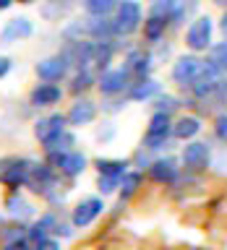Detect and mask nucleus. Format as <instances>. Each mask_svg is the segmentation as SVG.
<instances>
[{
  "mask_svg": "<svg viewBox=\"0 0 227 250\" xmlns=\"http://www.w3.org/2000/svg\"><path fill=\"white\" fill-rule=\"evenodd\" d=\"M211 3L219 5V8H225V11H227V0H211Z\"/></svg>",
  "mask_w": 227,
  "mask_h": 250,
  "instance_id": "37998d69",
  "label": "nucleus"
},
{
  "mask_svg": "<svg viewBox=\"0 0 227 250\" xmlns=\"http://www.w3.org/2000/svg\"><path fill=\"white\" fill-rule=\"evenodd\" d=\"M209 60L214 62V65L222 70V73H227V39H225V42H219V44H211Z\"/></svg>",
  "mask_w": 227,
  "mask_h": 250,
  "instance_id": "2f4dec72",
  "label": "nucleus"
},
{
  "mask_svg": "<svg viewBox=\"0 0 227 250\" xmlns=\"http://www.w3.org/2000/svg\"><path fill=\"white\" fill-rule=\"evenodd\" d=\"M180 5H183V0H152L149 13H152V16H159V19H164L167 23H178V19H180Z\"/></svg>",
  "mask_w": 227,
  "mask_h": 250,
  "instance_id": "5701e85b",
  "label": "nucleus"
},
{
  "mask_svg": "<svg viewBox=\"0 0 227 250\" xmlns=\"http://www.w3.org/2000/svg\"><path fill=\"white\" fill-rule=\"evenodd\" d=\"M91 83H94V76H91V70L89 68H81V70H76L73 78H70V91L73 94H81L86 89H91Z\"/></svg>",
  "mask_w": 227,
  "mask_h": 250,
  "instance_id": "c85d7f7f",
  "label": "nucleus"
},
{
  "mask_svg": "<svg viewBox=\"0 0 227 250\" xmlns=\"http://www.w3.org/2000/svg\"><path fill=\"white\" fill-rule=\"evenodd\" d=\"M172 136V120L164 112H154L152 120L146 125V136H144V148L146 151H157V148L167 146V141Z\"/></svg>",
  "mask_w": 227,
  "mask_h": 250,
  "instance_id": "20e7f679",
  "label": "nucleus"
},
{
  "mask_svg": "<svg viewBox=\"0 0 227 250\" xmlns=\"http://www.w3.org/2000/svg\"><path fill=\"white\" fill-rule=\"evenodd\" d=\"M125 68L131 70V76L144 78V76H149V70L154 68V55L146 52L144 47H136V50H131L125 55Z\"/></svg>",
  "mask_w": 227,
  "mask_h": 250,
  "instance_id": "aec40b11",
  "label": "nucleus"
},
{
  "mask_svg": "<svg viewBox=\"0 0 227 250\" xmlns=\"http://www.w3.org/2000/svg\"><path fill=\"white\" fill-rule=\"evenodd\" d=\"M78 3H81V0H42L39 16H42L45 21H63L76 11Z\"/></svg>",
  "mask_w": 227,
  "mask_h": 250,
  "instance_id": "f3484780",
  "label": "nucleus"
},
{
  "mask_svg": "<svg viewBox=\"0 0 227 250\" xmlns=\"http://www.w3.org/2000/svg\"><path fill=\"white\" fill-rule=\"evenodd\" d=\"M34 250H60V242L47 237V240H39L37 245H34Z\"/></svg>",
  "mask_w": 227,
  "mask_h": 250,
  "instance_id": "c9c22d12",
  "label": "nucleus"
},
{
  "mask_svg": "<svg viewBox=\"0 0 227 250\" xmlns=\"http://www.w3.org/2000/svg\"><path fill=\"white\" fill-rule=\"evenodd\" d=\"M34 34V23H31L26 16H16V19L5 21L3 31H0V44H16V42H23Z\"/></svg>",
  "mask_w": 227,
  "mask_h": 250,
  "instance_id": "f8f14e48",
  "label": "nucleus"
},
{
  "mask_svg": "<svg viewBox=\"0 0 227 250\" xmlns=\"http://www.w3.org/2000/svg\"><path fill=\"white\" fill-rule=\"evenodd\" d=\"M180 107V102L172 97V94H157L154 97V112H164V115H170V112H175V109Z\"/></svg>",
  "mask_w": 227,
  "mask_h": 250,
  "instance_id": "7c9ffc66",
  "label": "nucleus"
},
{
  "mask_svg": "<svg viewBox=\"0 0 227 250\" xmlns=\"http://www.w3.org/2000/svg\"><path fill=\"white\" fill-rule=\"evenodd\" d=\"M102 211H105L102 198H84L81 203H76L73 214H70V224H73L76 229H84V227H89Z\"/></svg>",
  "mask_w": 227,
  "mask_h": 250,
  "instance_id": "4468645a",
  "label": "nucleus"
},
{
  "mask_svg": "<svg viewBox=\"0 0 227 250\" xmlns=\"http://www.w3.org/2000/svg\"><path fill=\"white\" fill-rule=\"evenodd\" d=\"M47 162L52 164L60 175L66 177H78L81 172L86 169V156L81 151H55V154H47Z\"/></svg>",
  "mask_w": 227,
  "mask_h": 250,
  "instance_id": "0eeeda50",
  "label": "nucleus"
},
{
  "mask_svg": "<svg viewBox=\"0 0 227 250\" xmlns=\"http://www.w3.org/2000/svg\"><path fill=\"white\" fill-rule=\"evenodd\" d=\"M31 167H34V162H29V159H11L8 167H3V172H0V180L8 188H21V185H26Z\"/></svg>",
  "mask_w": 227,
  "mask_h": 250,
  "instance_id": "dca6fc26",
  "label": "nucleus"
},
{
  "mask_svg": "<svg viewBox=\"0 0 227 250\" xmlns=\"http://www.w3.org/2000/svg\"><path fill=\"white\" fill-rule=\"evenodd\" d=\"M201 117H196V115H183V117H178L175 123H172V138H178V141H191L196 138L201 133Z\"/></svg>",
  "mask_w": 227,
  "mask_h": 250,
  "instance_id": "412c9836",
  "label": "nucleus"
},
{
  "mask_svg": "<svg viewBox=\"0 0 227 250\" xmlns=\"http://www.w3.org/2000/svg\"><path fill=\"white\" fill-rule=\"evenodd\" d=\"M138 185H141V175H138V172H125L123 180H120V203L128 201L131 195L138 190Z\"/></svg>",
  "mask_w": 227,
  "mask_h": 250,
  "instance_id": "cd10ccee",
  "label": "nucleus"
},
{
  "mask_svg": "<svg viewBox=\"0 0 227 250\" xmlns=\"http://www.w3.org/2000/svg\"><path fill=\"white\" fill-rule=\"evenodd\" d=\"M55 224H58V222H55V214H45L42 219H39V222L31 224V229L26 232L29 240L34 242V245H37L39 240H47V234L55 232Z\"/></svg>",
  "mask_w": 227,
  "mask_h": 250,
  "instance_id": "393cba45",
  "label": "nucleus"
},
{
  "mask_svg": "<svg viewBox=\"0 0 227 250\" xmlns=\"http://www.w3.org/2000/svg\"><path fill=\"white\" fill-rule=\"evenodd\" d=\"M63 58L68 60L70 68L81 70L91 65V55H94V39H68V44L63 47Z\"/></svg>",
  "mask_w": 227,
  "mask_h": 250,
  "instance_id": "6e6552de",
  "label": "nucleus"
},
{
  "mask_svg": "<svg viewBox=\"0 0 227 250\" xmlns=\"http://www.w3.org/2000/svg\"><path fill=\"white\" fill-rule=\"evenodd\" d=\"M162 91V86L154 81V78H136V81L131 83V89H128V99L131 102H146V99H154L157 94Z\"/></svg>",
  "mask_w": 227,
  "mask_h": 250,
  "instance_id": "4be33fe9",
  "label": "nucleus"
},
{
  "mask_svg": "<svg viewBox=\"0 0 227 250\" xmlns=\"http://www.w3.org/2000/svg\"><path fill=\"white\" fill-rule=\"evenodd\" d=\"M3 250H31V245L21 237V240H11V242H5V248H3Z\"/></svg>",
  "mask_w": 227,
  "mask_h": 250,
  "instance_id": "e433bc0d",
  "label": "nucleus"
},
{
  "mask_svg": "<svg viewBox=\"0 0 227 250\" xmlns=\"http://www.w3.org/2000/svg\"><path fill=\"white\" fill-rule=\"evenodd\" d=\"M113 136H115V125L113 123H105L102 128H97V141H113Z\"/></svg>",
  "mask_w": 227,
  "mask_h": 250,
  "instance_id": "f704fd0d",
  "label": "nucleus"
},
{
  "mask_svg": "<svg viewBox=\"0 0 227 250\" xmlns=\"http://www.w3.org/2000/svg\"><path fill=\"white\" fill-rule=\"evenodd\" d=\"M211 34H214V23L209 16H196L185 31V47L191 52H206L211 50Z\"/></svg>",
  "mask_w": 227,
  "mask_h": 250,
  "instance_id": "7ed1b4c3",
  "label": "nucleus"
},
{
  "mask_svg": "<svg viewBox=\"0 0 227 250\" xmlns=\"http://www.w3.org/2000/svg\"><path fill=\"white\" fill-rule=\"evenodd\" d=\"M131 70L128 68H113V70H105V73L99 76V81H97V86H99V91L105 94V97H120V94H125L131 89Z\"/></svg>",
  "mask_w": 227,
  "mask_h": 250,
  "instance_id": "423d86ee",
  "label": "nucleus"
},
{
  "mask_svg": "<svg viewBox=\"0 0 227 250\" xmlns=\"http://www.w3.org/2000/svg\"><path fill=\"white\" fill-rule=\"evenodd\" d=\"M5 208H8V216H13V219H29V216H34V206L23 198L21 193H13L11 198L5 201Z\"/></svg>",
  "mask_w": 227,
  "mask_h": 250,
  "instance_id": "b1692460",
  "label": "nucleus"
},
{
  "mask_svg": "<svg viewBox=\"0 0 227 250\" xmlns=\"http://www.w3.org/2000/svg\"><path fill=\"white\" fill-rule=\"evenodd\" d=\"M26 188H31V193H39L45 198H52V193L58 190V175H55V167L50 162L47 164H34L29 172Z\"/></svg>",
  "mask_w": 227,
  "mask_h": 250,
  "instance_id": "39448f33",
  "label": "nucleus"
},
{
  "mask_svg": "<svg viewBox=\"0 0 227 250\" xmlns=\"http://www.w3.org/2000/svg\"><path fill=\"white\" fill-rule=\"evenodd\" d=\"M60 99H63V89L58 83H50V81L37 83L29 94V102L34 107H52V104H58Z\"/></svg>",
  "mask_w": 227,
  "mask_h": 250,
  "instance_id": "a211bd4d",
  "label": "nucleus"
},
{
  "mask_svg": "<svg viewBox=\"0 0 227 250\" xmlns=\"http://www.w3.org/2000/svg\"><path fill=\"white\" fill-rule=\"evenodd\" d=\"M55 234H63V237H70V227H68V224H55Z\"/></svg>",
  "mask_w": 227,
  "mask_h": 250,
  "instance_id": "ea45409f",
  "label": "nucleus"
},
{
  "mask_svg": "<svg viewBox=\"0 0 227 250\" xmlns=\"http://www.w3.org/2000/svg\"><path fill=\"white\" fill-rule=\"evenodd\" d=\"M94 167H97V172H99V183H97L99 193L107 195V193H113L115 188H120V180H123L125 172H128L131 164L125 159H97Z\"/></svg>",
  "mask_w": 227,
  "mask_h": 250,
  "instance_id": "f03ea898",
  "label": "nucleus"
},
{
  "mask_svg": "<svg viewBox=\"0 0 227 250\" xmlns=\"http://www.w3.org/2000/svg\"><path fill=\"white\" fill-rule=\"evenodd\" d=\"M170 23L164 21V19H159V16H152L149 13V19L144 21V39L146 42H159V39L164 37V29H167Z\"/></svg>",
  "mask_w": 227,
  "mask_h": 250,
  "instance_id": "a878e982",
  "label": "nucleus"
},
{
  "mask_svg": "<svg viewBox=\"0 0 227 250\" xmlns=\"http://www.w3.org/2000/svg\"><path fill=\"white\" fill-rule=\"evenodd\" d=\"M214 136L222 141V144H227V112L217 115V120H214Z\"/></svg>",
  "mask_w": 227,
  "mask_h": 250,
  "instance_id": "473e14b6",
  "label": "nucleus"
},
{
  "mask_svg": "<svg viewBox=\"0 0 227 250\" xmlns=\"http://www.w3.org/2000/svg\"><path fill=\"white\" fill-rule=\"evenodd\" d=\"M201 70H204L201 58H196V55H180L175 60V65H172V81L178 86H183V89L185 86L191 89V83L201 76Z\"/></svg>",
  "mask_w": 227,
  "mask_h": 250,
  "instance_id": "1a4fd4ad",
  "label": "nucleus"
},
{
  "mask_svg": "<svg viewBox=\"0 0 227 250\" xmlns=\"http://www.w3.org/2000/svg\"><path fill=\"white\" fill-rule=\"evenodd\" d=\"M113 26L117 37H131L141 26V3L138 0H120L113 16Z\"/></svg>",
  "mask_w": 227,
  "mask_h": 250,
  "instance_id": "f257e3e1",
  "label": "nucleus"
},
{
  "mask_svg": "<svg viewBox=\"0 0 227 250\" xmlns=\"http://www.w3.org/2000/svg\"><path fill=\"white\" fill-rule=\"evenodd\" d=\"M19 3H23V5H31V3H34V0H19Z\"/></svg>",
  "mask_w": 227,
  "mask_h": 250,
  "instance_id": "c03bdc74",
  "label": "nucleus"
},
{
  "mask_svg": "<svg viewBox=\"0 0 227 250\" xmlns=\"http://www.w3.org/2000/svg\"><path fill=\"white\" fill-rule=\"evenodd\" d=\"M16 0H0V11H5V8H11Z\"/></svg>",
  "mask_w": 227,
  "mask_h": 250,
  "instance_id": "79ce46f5",
  "label": "nucleus"
},
{
  "mask_svg": "<svg viewBox=\"0 0 227 250\" xmlns=\"http://www.w3.org/2000/svg\"><path fill=\"white\" fill-rule=\"evenodd\" d=\"M117 3L120 0H81L84 11L89 16H110V13H115Z\"/></svg>",
  "mask_w": 227,
  "mask_h": 250,
  "instance_id": "bb28decb",
  "label": "nucleus"
},
{
  "mask_svg": "<svg viewBox=\"0 0 227 250\" xmlns=\"http://www.w3.org/2000/svg\"><path fill=\"white\" fill-rule=\"evenodd\" d=\"M219 31H222L225 39H227V11L222 13V19H219Z\"/></svg>",
  "mask_w": 227,
  "mask_h": 250,
  "instance_id": "a19ab883",
  "label": "nucleus"
},
{
  "mask_svg": "<svg viewBox=\"0 0 227 250\" xmlns=\"http://www.w3.org/2000/svg\"><path fill=\"white\" fill-rule=\"evenodd\" d=\"M68 125H73V128H84V125H91L94 117H97V104H94L91 99L86 97H78L73 104L68 109Z\"/></svg>",
  "mask_w": 227,
  "mask_h": 250,
  "instance_id": "2eb2a0df",
  "label": "nucleus"
},
{
  "mask_svg": "<svg viewBox=\"0 0 227 250\" xmlns=\"http://www.w3.org/2000/svg\"><path fill=\"white\" fill-rule=\"evenodd\" d=\"M211 167H214V172H217V175H227V146L222 148V151H219L217 154V159L214 162H211Z\"/></svg>",
  "mask_w": 227,
  "mask_h": 250,
  "instance_id": "72a5a7b5",
  "label": "nucleus"
},
{
  "mask_svg": "<svg viewBox=\"0 0 227 250\" xmlns=\"http://www.w3.org/2000/svg\"><path fill=\"white\" fill-rule=\"evenodd\" d=\"M34 70H37V76L42 78V81L58 83V81H63V78L68 76V70H70V65H68V60L63 58V55H50V58L39 60Z\"/></svg>",
  "mask_w": 227,
  "mask_h": 250,
  "instance_id": "9b49d317",
  "label": "nucleus"
},
{
  "mask_svg": "<svg viewBox=\"0 0 227 250\" xmlns=\"http://www.w3.org/2000/svg\"><path fill=\"white\" fill-rule=\"evenodd\" d=\"M8 70H11V58L0 55V78H5V76H8Z\"/></svg>",
  "mask_w": 227,
  "mask_h": 250,
  "instance_id": "4c0bfd02",
  "label": "nucleus"
},
{
  "mask_svg": "<svg viewBox=\"0 0 227 250\" xmlns=\"http://www.w3.org/2000/svg\"><path fill=\"white\" fill-rule=\"evenodd\" d=\"M149 177L159 185H170L178 180V162L172 156H162V159H154L149 164Z\"/></svg>",
  "mask_w": 227,
  "mask_h": 250,
  "instance_id": "6ab92c4d",
  "label": "nucleus"
},
{
  "mask_svg": "<svg viewBox=\"0 0 227 250\" xmlns=\"http://www.w3.org/2000/svg\"><path fill=\"white\" fill-rule=\"evenodd\" d=\"M211 164V148L204 141H191L183 148V167L188 172H204Z\"/></svg>",
  "mask_w": 227,
  "mask_h": 250,
  "instance_id": "9d476101",
  "label": "nucleus"
},
{
  "mask_svg": "<svg viewBox=\"0 0 227 250\" xmlns=\"http://www.w3.org/2000/svg\"><path fill=\"white\" fill-rule=\"evenodd\" d=\"M73 144H76V138L66 130V133H60L58 138L47 141V144H45V151H47V154H55V151H70V146H73Z\"/></svg>",
  "mask_w": 227,
  "mask_h": 250,
  "instance_id": "c756f323",
  "label": "nucleus"
},
{
  "mask_svg": "<svg viewBox=\"0 0 227 250\" xmlns=\"http://www.w3.org/2000/svg\"><path fill=\"white\" fill-rule=\"evenodd\" d=\"M123 107H125V102H107L102 109H107V112H120Z\"/></svg>",
  "mask_w": 227,
  "mask_h": 250,
  "instance_id": "58836bf2",
  "label": "nucleus"
},
{
  "mask_svg": "<svg viewBox=\"0 0 227 250\" xmlns=\"http://www.w3.org/2000/svg\"><path fill=\"white\" fill-rule=\"evenodd\" d=\"M66 123H68V117L60 115V112L39 117V120L34 123V136L42 141V146H45L47 141H52V138H58L60 133H66Z\"/></svg>",
  "mask_w": 227,
  "mask_h": 250,
  "instance_id": "ddd939ff",
  "label": "nucleus"
}]
</instances>
